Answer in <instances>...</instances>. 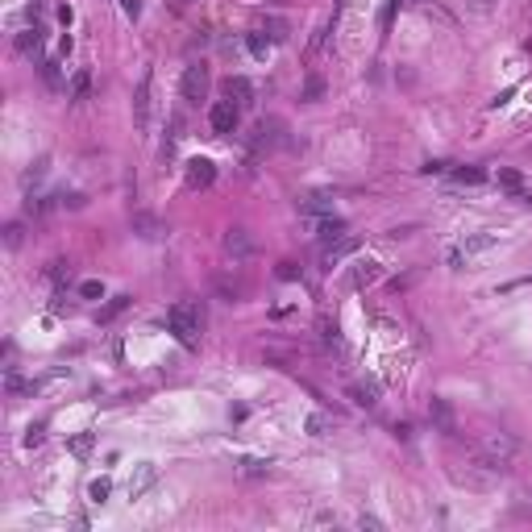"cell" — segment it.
Listing matches in <instances>:
<instances>
[{
    "label": "cell",
    "instance_id": "obj_1",
    "mask_svg": "<svg viewBox=\"0 0 532 532\" xmlns=\"http://www.w3.org/2000/svg\"><path fill=\"white\" fill-rule=\"evenodd\" d=\"M167 329L175 333V341L183 350H196L200 346V329H204V316L196 304H175V308L167 312Z\"/></svg>",
    "mask_w": 532,
    "mask_h": 532
},
{
    "label": "cell",
    "instance_id": "obj_2",
    "mask_svg": "<svg viewBox=\"0 0 532 532\" xmlns=\"http://www.w3.org/2000/svg\"><path fill=\"white\" fill-rule=\"evenodd\" d=\"M479 453L487 457L490 466H499V470H507L516 457H520V441L512 437V433H483V441H479Z\"/></svg>",
    "mask_w": 532,
    "mask_h": 532
},
{
    "label": "cell",
    "instance_id": "obj_3",
    "mask_svg": "<svg viewBox=\"0 0 532 532\" xmlns=\"http://www.w3.org/2000/svg\"><path fill=\"white\" fill-rule=\"evenodd\" d=\"M495 241H499V233H474V237H466L462 246H453V250L445 254V262L453 266V270H462V266L470 262L474 254H483V250H490Z\"/></svg>",
    "mask_w": 532,
    "mask_h": 532
},
{
    "label": "cell",
    "instance_id": "obj_4",
    "mask_svg": "<svg viewBox=\"0 0 532 532\" xmlns=\"http://www.w3.org/2000/svg\"><path fill=\"white\" fill-rule=\"evenodd\" d=\"M183 100H191V104H200L204 96H208V67L204 63H191L187 71H183Z\"/></svg>",
    "mask_w": 532,
    "mask_h": 532
},
{
    "label": "cell",
    "instance_id": "obj_5",
    "mask_svg": "<svg viewBox=\"0 0 532 532\" xmlns=\"http://www.w3.org/2000/svg\"><path fill=\"white\" fill-rule=\"evenodd\" d=\"M237 117H241V108L233 104V100H217L213 108H208V125H213V133H233L237 129Z\"/></svg>",
    "mask_w": 532,
    "mask_h": 532
},
{
    "label": "cell",
    "instance_id": "obj_6",
    "mask_svg": "<svg viewBox=\"0 0 532 532\" xmlns=\"http://www.w3.org/2000/svg\"><path fill=\"white\" fill-rule=\"evenodd\" d=\"M183 179H187V187H191V191H200V187H213V179H217V167H213V158H187V167H183Z\"/></svg>",
    "mask_w": 532,
    "mask_h": 532
},
{
    "label": "cell",
    "instance_id": "obj_7",
    "mask_svg": "<svg viewBox=\"0 0 532 532\" xmlns=\"http://www.w3.org/2000/svg\"><path fill=\"white\" fill-rule=\"evenodd\" d=\"M224 254H229L233 262H246V258L254 254V241H250V233H246V229H229V233H224Z\"/></svg>",
    "mask_w": 532,
    "mask_h": 532
},
{
    "label": "cell",
    "instance_id": "obj_8",
    "mask_svg": "<svg viewBox=\"0 0 532 532\" xmlns=\"http://www.w3.org/2000/svg\"><path fill=\"white\" fill-rule=\"evenodd\" d=\"M224 96H229L237 108H250V104H254V84H250L246 75H229V80H224Z\"/></svg>",
    "mask_w": 532,
    "mask_h": 532
},
{
    "label": "cell",
    "instance_id": "obj_9",
    "mask_svg": "<svg viewBox=\"0 0 532 532\" xmlns=\"http://www.w3.org/2000/svg\"><path fill=\"white\" fill-rule=\"evenodd\" d=\"M312 233L329 246V241H337V237H346V221L341 217H333V213H324V217H312Z\"/></svg>",
    "mask_w": 532,
    "mask_h": 532
},
{
    "label": "cell",
    "instance_id": "obj_10",
    "mask_svg": "<svg viewBox=\"0 0 532 532\" xmlns=\"http://www.w3.org/2000/svg\"><path fill=\"white\" fill-rule=\"evenodd\" d=\"M379 279H383V266H379V262H357L354 270H350V287H354V291L374 287Z\"/></svg>",
    "mask_w": 532,
    "mask_h": 532
},
{
    "label": "cell",
    "instance_id": "obj_11",
    "mask_svg": "<svg viewBox=\"0 0 532 532\" xmlns=\"http://www.w3.org/2000/svg\"><path fill=\"white\" fill-rule=\"evenodd\" d=\"M357 246H362V241H357V237H350V233H346V237H337V241H329V246H324V266H337L341 258L357 254Z\"/></svg>",
    "mask_w": 532,
    "mask_h": 532
},
{
    "label": "cell",
    "instance_id": "obj_12",
    "mask_svg": "<svg viewBox=\"0 0 532 532\" xmlns=\"http://www.w3.org/2000/svg\"><path fill=\"white\" fill-rule=\"evenodd\" d=\"M133 121H137V129L150 125V75H141V84H137V96H133Z\"/></svg>",
    "mask_w": 532,
    "mask_h": 532
},
{
    "label": "cell",
    "instance_id": "obj_13",
    "mask_svg": "<svg viewBox=\"0 0 532 532\" xmlns=\"http://www.w3.org/2000/svg\"><path fill=\"white\" fill-rule=\"evenodd\" d=\"M154 479H158V470H154V462H141V466L133 470V479H129V499H141L146 490L154 487Z\"/></svg>",
    "mask_w": 532,
    "mask_h": 532
},
{
    "label": "cell",
    "instance_id": "obj_14",
    "mask_svg": "<svg viewBox=\"0 0 532 532\" xmlns=\"http://www.w3.org/2000/svg\"><path fill=\"white\" fill-rule=\"evenodd\" d=\"M429 416H433V424H437L441 433H457V416H453L449 399H433V403H429Z\"/></svg>",
    "mask_w": 532,
    "mask_h": 532
},
{
    "label": "cell",
    "instance_id": "obj_15",
    "mask_svg": "<svg viewBox=\"0 0 532 532\" xmlns=\"http://www.w3.org/2000/svg\"><path fill=\"white\" fill-rule=\"evenodd\" d=\"M17 54H30V58H34V54H42V25H38V21H34L30 30H21V34H17Z\"/></svg>",
    "mask_w": 532,
    "mask_h": 532
},
{
    "label": "cell",
    "instance_id": "obj_16",
    "mask_svg": "<svg viewBox=\"0 0 532 532\" xmlns=\"http://www.w3.org/2000/svg\"><path fill=\"white\" fill-rule=\"evenodd\" d=\"M300 213L304 217H324V213H333V196H324V191H312L300 200Z\"/></svg>",
    "mask_w": 532,
    "mask_h": 532
},
{
    "label": "cell",
    "instance_id": "obj_17",
    "mask_svg": "<svg viewBox=\"0 0 532 532\" xmlns=\"http://www.w3.org/2000/svg\"><path fill=\"white\" fill-rule=\"evenodd\" d=\"M241 479H266L270 474V457H237V466H233Z\"/></svg>",
    "mask_w": 532,
    "mask_h": 532
},
{
    "label": "cell",
    "instance_id": "obj_18",
    "mask_svg": "<svg viewBox=\"0 0 532 532\" xmlns=\"http://www.w3.org/2000/svg\"><path fill=\"white\" fill-rule=\"evenodd\" d=\"M350 395H354L357 407H374V403H379V383H370V379L362 383V379H357V383H350Z\"/></svg>",
    "mask_w": 532,
    "mask_h": 532
},
{
    "label": "cell",
    "instance_id": "obj_19",
    "mask_svg": "<svg viewBox=\"0 0 532 532\" xmlns=\"http://www.w3.org/2000/svg\"><path fill=\"white\" fill-rule=\"evenodd\" d=\"M499 187H507V191H512V196H516V200H524V196H528V187H524V175H520V171H512V167H499Z\"/></svg>",
    "mask_w": 532,
    "mask_h": 532
},
{
    "label": "cell",
    "instance_id": "obj_20",
    "mask_svg": "<svg viewBox=\"0 0 532 532\" xmlns=\"http://www.w3.org/2000/svg\"><path fill=\"white\" fill-rule=\"evenodd\" d=\"M333 424H337V420H333L329 412H312L308 420H304V429H308L312 437H329V433H333Z\"/></svg>",
    "mask_w": 532,
    "mask_h": 532
},
{
    "label": "cell",
    "instance_id": "obj_21",
    "mask_svg": "<svg viewBox=\"0 0 532 532\" xmlns=\"http://www.w3.org/2000/svg\"><path fill=\"white\" fill-rule=\"evenodd\" d=\"M4 391H8V395H34L38 383H34V379H21V374L8 370V374H4Z\"/></svg>",
    "mask_w": 532,
    "mask_h": 532
},
{
    "label": "cell",
    "instance_id": "obj_22",
    "mask_svg": "<svg viewBox=\"0 0 532 532\" xmlns=\"http://www.w3.org/2000/svg\"><path fill=\"white\" fill-rule=\"evenodd\" d=\"M316 333H320V346H324V350H341V329H337L333 320H320Z\"/></svg>",
    "mask_w": 532,
    "mask_h": 532
},
{
    "label": "cell",
    "instance_id": "obj_23",
    "mask_svg": "<svg viewBox=\"0 0 532 532\" xmlns=\"http://www.w3.org/2000/svg\"><path fill=\"white\" fill-rule=\"evenodd\" d=\"M262 34L270 38V42H287V34H291V25L283 21V17H266L262 21Z\"/></svg>",
    "mask_w": 532,
    "mask_h": 532
},
{
    "label": "cell",
    "instance_id": "obj_24",
    "mask_svg": "<svg viewBox=\"0 0 532 532\" xmlns=\"http://www.w3.org/2000/svg\"><path fill=\"white\" fill-rule=\"evenodd\" d=\"M449 175H453V183H470V187H474V183L487 179V171H483V167H457V171H449Z\"/></svg>",
    "mask_w": 532,
    "mask_h": 532
},
{
    "label": "cell",
    "instance_id": "obj_25",
    "mask_svg": "<svg viewBox=\"0 0 532 532\" xmlns=\"http://www.w3.org/2000/svg\"><path fill=\"white\" fill-rule=\"evenodd\" d=\"M88 91H91V75L88 71H75L71 75V100H88Z\"/></svg>",
    "mask_w": 532,
    "mask_h": 532
},
{
    "label": "cell",
    "instance_id": "obj_26",
    "mask_svg": "<svg viewBox=\"0 0 532 532\" xmlns=\"http://www.w3.org/2000/svg\"><path fill=\"white\" fill-rule=\"evenodd\" d=\"M133 229H137L141 237H158V233H163V224L154 221V217H146V213H137V217H133Z\"/></svg>",
    "mask_w": 532,
    "mask_h": 532
},
{
    "label": "cell",
    "instance_id": "obj_27",
    "mask_svg": "<svg viewBox=\"0 0 532 532\" xmlns=\"http://www.w3.org/2000/svg\"><path fill=\"white\" fill-rule=\"evenodd\" d=\"M42 80H46V88H63V71H58L54 58H46L42 63Z\"/></svg>",
    "mask_w": 532,
    "mask_h": 532
},
{
    "label": "cell",
    "instance_id": "obj_28",
    "mask_svg": "<svg viewBox=\"0 0 532 532\" xmlns=\"http://www.w3.org/2000/svg\"><path fill=\"white\" fill-rule=\"evenodd\" d=\"M108 490H113L108 479H96V483L88 487V499H91V503H104V499H108Z\"/></svg>",
    "mask_w": 532,
    "mask_h": 532
},
{
    "label": "cell",
    "instance_id": "obj_29",
    "mask_svg": "<svg viewBox=\"0 0 532 532\" xmlns=\"http://www.w3.org/2000/svg\"><path fill=\"white\" fill-rule=\"evenodd\" d=\"M246 46H250V54H266V46H270V38H266L262 30H254V34L246 38Z\"/></svg>",
    "mask_w": 532,
    "mask_h": 532
},
{
    "label": "cell",
    "instance_id": "obj_30",
    "mask_svg": "<svg viewBox=\"0 0 532 532\" xmlns=\"http://www.w3.org/2000/svg\"><path fill=\"white\" fill-rule=\"evenodd\" d=\"M80 296H84V300H100V296H104V283H100V279H88V283H80Z\"/></svg>",
    "mask_w": 532,
    "mask_h": 532
},
{
    "label": "cell",
    "instance_id": "obj_31",
    "mask_svg": "<svg viewBox=\"0 0 532 532\" xmlns=\"http://www.w3.org/2000/svg\"><path fill=\"white\" fill-rule=\"evenodd\" d=\"M129 308V296H117V300H113V304H108V308L100 312V320H113V316H121V312Z\"/></svg>",
    "mask_w": 532,
    "mask_h": 532
},
{
    "label": "cell",
    "instance_id": "obj_32",
    "mask_svg": "<svg viewBox=\"0 0 532 532\" xmlns=\"http://www.w3.org/2000/svg\"><path fill=\"white\" fill-rule=\"evenodd\" d=\"M42 175H46V158H38V163H34V167H30V171L21 175V183L30 187V183H38V179H42Z\"/></svg>",
    "mask_w": 532,
    "mask_h": 532
},
{
    "label": "cell",
    "instance_id": "obj_33",
    "mask_svg": "<svg viewBox=\"0 0 532 532\" xmlns=\"http://www.w3.org/2000/svg\"><path fill=\"white\" fill-rule=\"evenodd\" d=\"M4 246H8V250L21 246V224H8V229H4Z\"/></svg>",
    "mask_w": 532,
    "mask_h": 532
},
{
    "label": "cell",
    "instance_id": "obj_34",
    "mask_svg": "<svg viewBox=\"0 0 532 532\" xmlns=\"http://www.w3.org/2000/svg\"><path fill=\"white\" fill-rule=\"evenodd\" d=\"M42 437H46V424H34V429L25 433V445L34 449V445H42Z\"/></svg>",
    "mask_w": 532,
    "mask_h": 532
},
{
    "label": "cell",
    "instance_id": "obj_35",
    "mask_svg": "<svg viewBox=\"0 0 532 532\" xmlns=\"http://www.w3.org/2000/svg\"><path fill=\"white\" fill-rule=\"evenodd\" d=\"M88 449H91V433H84V437H75V441H71V453H80V457H84Z\"/></svg>",
    "mask_w": 532,
    "mask_h": 532
},
{
    "label": "cell",
    "instance_id": "obj_36",
    "mask_svg": "<svg viewBox=\"0 0 532 532\" xmlns=\"http://www.w3.org/2000/svg\"><path fill=\"white\" fill-rule=\"evenodd\" d=\"M320 91H324V84H320V80L312 75V80H308V88H304V100H320Z\"/></svg>",
    "mask_w": 532,
    "mask_h": 532
},
{
    "label": "cell",
    "instance_id": "obj_37",
    "mask_svg": "<svg viewBox=\"0 0 532 532\" xmlns=\"http://www.w3.org/2000/svg\"><path fill=\"white\" fill-rule=\"evenodd\" d=\"M279 279H300V270H296V262H279Z\"/></svg>",
    "mask_w": 532,
    "mask_h": 532
},
{
    "label": "cell",
    "instance_id": "obj_38",
    "mask_svg": "<svg viewBox=\"0 0 532 532\" xmlns=\"http://www.w3.org/2000/svg\"><path fill=\"white\" fill-rule=\"evenodd\" d=\"M470 8H474V13H483V17H487L490 8H495V0H470Z\"/></svg>",
    "mask_w": 532,
    "mask_h": 532
},
{
    "label": "cell",
    "instance_id": "obj_39",
    "mask_svg": "<svg viewBox=\"0 0 532 532\" xmlns=\"http://www.w3.org/2000/svg\"><path fill=\"white\" fill-rule=\"evenodd\" d=\"M441 171H449V163H429L424 167V175H441Z\"/></svg>",
    "mask_w": 532,
    "mask_h": 532
},
{
    "label": "cell",
    "instance_id": "obj_40",
    "mask_svg": "<svg viewBox=\"0 0 532 532\" xmlns=\"http://www.w3.org/2000/svg\"><path fill=\"white\" fill-rule=\"evenodd\" d=\"M412 4H424V0H412Z\"/></svg>",
    "mask_w": 532,
    "mask_h": 532
}]
</instances>
